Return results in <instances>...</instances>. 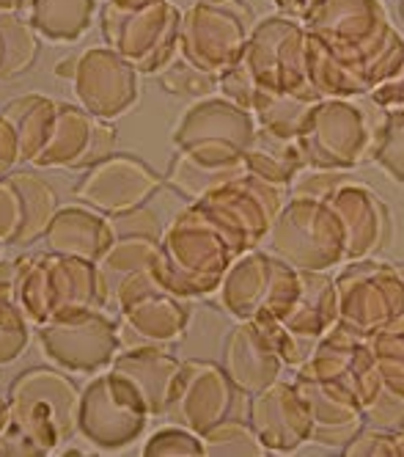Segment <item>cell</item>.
<instances>
[{
    "label": "cell",
    "mask_w": 404,
    "mask_h": 457,
    "mask_svg": "<svg viewBox=\"0 0 404 457\" xmlns=\"http://www.w3.org/2000/svg\"><path fill=\"white\" fill-rule=\"evenodd\" d=\"M302 28L309 80L322 100L372 94L404 63V39L380 0H317Z\"/></svg>",
    "instance_id": "cell-1"
},
{
    "label": "cell",
    "mask_w": 404,
    "mask_h": 457,
    "mask_svg": "<svg viewBox=\"0 0 404 457\" xmlns=\"http://www.w3.org/2000/svg\"><path fill=\"white\" fill-rule=\"evenodd\" d=\"M237 248L193 202L165 226L162 253L154 265L157 281L179 298H198L220 289L237 259Z\"/></svg>",
    "instance_id": "cell-2"
},
{
    "label": "cell",
    "mask_w": 404,
    "mask_h": 457,
    "mask_svg": "<svg viewBox=\"0 0 404 457\" xmlns=\"http://www.w3.org/2000/svg\"><path fill=\"white\" fill-rule=\"evenodd\" d=\"M269 245L297 270H330L347 262V232L327 199L292 195L269 228Z\"/></svg>",
    "instance_id": "cell-3"
},
{
    "label": "cell",
    "mask_w": 404,
    "mask_h": 457,
    "mask_svg": "<svg viewBox=\"0 0 404 457\" xmlns=\"http://www.w3.org/2000/svg\"><path fill=\"white\" fill-rule=\"evenodd\" d=\"M218 292L231 317L281 322L300 298V270L273 251L251 248L234 259Z\"/></svg>",
    "instance_id": "cell-4"
},
{
    "label": "cell",
    "mask_w": 404,
    "mask_h": 457,
    "mask_svg": "<svg viewBox=\"0 0 404 457\" xmlns=\"http://www.w3.org/2000/svg\"><path fill=\"white\" fill-rule=\"evenodd\" d=\"M306 42V28L292 17H264L253 25L248 47L240 61L256 86V96L289 94L311 103L322 100L309 80Z\"/></svg>",
    "instance_id": "cell-5"
},
{
    "label": "cell",
    "mask_w": 404,
    "mask_h": 457,
    "mask_svg": "<svg viewBox=\"0 0 404 457\" xmlns=\"http://www.w3.org/2000/svg\"><path fill=\"white\" fill-rule=\"evenodd\" d=\"M335 292L339 322L366 339L404 322V262H380L375 256L344 262Z\"/></svg>",
    "instance_id": "cell-6"
},
{
    "label": "cell",
    "mask_w": 404,
    "mask_h": 457,
    "mask_svg": "<svg viewBox=\"0 0 404 457\" xmlns=\"http://www.w3.org/2000/svg\"><path fill=\"white\" fill-rule=\"evenodd\" d=\"M297 146L309 169L352 171L375 154V129L368 113L355 100H319L306 124H302Z\"/></svg>",
    "instance_id": "cell-7"
},
{
    "label": "cell",
    "mask_w": 404,
    "mask_h": 457,
    "mask_svg": "<svg viewBox=\"0 0 404 457\" xmlns=\"http://www.w3.org/2000/svg\"><path fill=\"white\" fill-rule=\"evenodd\" d=\"M99 17H103V37L108 47L138 72H160L179 53L182 14L168 0H154L138 9L105 4Z\"/></svg>",
    "instance_id": "cell-8"
},
{
    "label": "cell",
    "mask_w": 404,
    "mask_h": 457,
    "mask_svg": "<svg viewBox=\"0 0 404 457\" xmlns=\"http://www.w3.org/2000/svg\"><path fill=\"white\" fill-rule=\"evenodd\" d=\"M256 116L226 96L198 100L179 121L174 144L182 154L212 169L243 166L256 136Z\"/></svg>",
    "instance_id": "cell-9"
},
{
    "label": "cell",
    "mask_w": 404,
    "mask_h": 457,
    "mask_svg": "<svg viewBox=\"0 0 404 457\" xmlns=\"http://www.w3.org/2000/svg\"><path fill=\"white\" fill-rule=\"evenodd\" d=\"M253 25V12L243 0H198L182 17L179 53L220 78L243 58Z\"/></svg>",
    "instance_id": "cell-10"
},
{
    "label": "cell",
    "mask_w": 404,
    "mask_h": 457,
    "mask_svg": "<svg viewBox=\"0 0 404 457\" xmlns=\"http://www.w3.org/2000/svg\"><path fill=\"white\" fill-rule=\"evenodd\" d=\"M284 199L286 187L269 185L253 174H243L193 204L231 240L237 253H245L269 235L278 212L286 204Z\"/></svg>",
    "instance_id": "cell-11"
},
{
    "label": "cell",
    "mask_w": 404,
    "mask_h": 457,
    "mask_svg": "<svg viewBox=\"0 0 404 457\" xmlns=\"http://www.w3.org/2000/svg\"><path fill=\"white\" fill-rule=\"evenodd\" d=\"M113 292L121 306L119 342L124 350L165 347L185 334L190 322V306L185 298L168 292L157 281L154 270H141L124 278Z\"/></svg>",
    "instance_id": "cell-12"
},
{
    "label": "cell",
    "mask_w": 404,
    "mask_h": 457,
    "mask_svg": "<svg viewBox=\"0 0 404 457\" xmlns=\"http://www.w3.org/2000/svg\"><path fill=\"white\" fill-rule=\"evenodd\" d=\"M248 397L251 395H245L223 367L185 361L174 380L165 416L195 436H204L226 419L248 416Z\"/></svg>",
    "instance_id": "cell-13"
},
{
    "label": "cell",
    "mask_w": 404,
    "mask_h": 457,
    "mask_svg": "<svg viewBox=\"0 0 404 457\" xmlns=\"http://www.w3.org/2000/svg\"><path fill=\"white\" fill-rule=\"evenodd\" d=\"M300 375L330 383L350 395L363 413L383 395V375L377 358L366 337L335 322L333 328L314 345L309 361L297 370Z\"/></svg>",
    "instance_id": "cell-14"
},
{
    "label": "cell",
    "mask_w": 404,
    "mask_h": 457,
    "mask_svg": "<svg viewBox=\"0 0 404 457\" xmlns=\"http://www.w3.org/2000/svg\"><path fill=\"white\" fill-rule=\"evenodd\" d=\"M149 408L127 378L116 370L91 380L80 397L78 428L105 449H121L138 438L149 424Z\"/></svg>",
    "instance_id": "cell-15"
},
{
    "label": "cell",
    "mask_w": 404,
    "mask_h": 457,
    "mask_svg": "<svg viewBox=\"0 0 404 457\" xmlns=\"http://www.w3.org/2000/svg\"><path fill=\"white\" fill-rule=\"evenodd\" d=\"M39 337L47 355L75 372L103 370L113 361L121 347L119 325L111 322L99 309L58 317Z\"/></svg>",
    "instance_id": "cell-16"
},
{
    "label": "cell",
    "mask_w": 404,
    "mask_h": 457,
    "mask_svg": "<svg viewBox=\"0 0 404 457\" xmlns=\"http://www.w3.org/2000/svg\"><path fill=\"white\" fill-rule=\"evenodd\" d=\"M66 75L72 78L83 108L96 119H113L138 100V70L111 47L83 53Z\"/></svg>",
    "instance_id": "cell-17"
},
{
    "label": "cell",
    "mask_w": 404,
    "mask_h": 457,
    "mask_svg": "<svg viewBox=\"0 0 404 457\" xmlns=\"http://www.w3.org/2000/svg\"><path fill=\"white\" fill-rule=\"evenodd\" d=\"M165 179L154 174L144 160L132 154H108L91 166L88 177L78 185V199L99 212L121 215L135 207H144L149 195Z\"/></svg>",
    "instance_id": "cell-18"
},
{
    "label": "cell",
    "mask_w": 404,
    "mask_h": 457,
    "mask_svg": "<svg viewBox=\"0 0 404 457\" xmlns=\"http://www.w3.org/2000/svg\"><path fill=\"white\" fill-rule=\"evenodd\" d=\"M248 421L267 452H300L311 441L314 419L294 383L276 380L248 397Z\"/></svg>",
    "instance_id": "cell-19"
},
{
    "label": "cell",
    "mask_w": 404,
    "mask_h": 457,
    "mask_svg": "<svg viewBox=\"0 0 404 457\" xmlns=\"http://www.w3.org/2000/svg\"><path fill=\"white\" fill-rule=\"evenodd\" d=\"M325 199L333 204V210L339 212V218L344 223L347 262L368 259L391 245V237H393L391 212L368 185H363L352 177L344 185L335 187L330 195H325Z\"/></svg>",
    "instance_id": "cell-20"
},
{
    "label": "cell",
    "mask_w": 404,
    "mask_h": 457,
    "mask_svg": "<svg viewBox=\"0 0 404 457\" xmlns=\"http://www.w3.org/2000/svg\"><path fill=\"white\" fill-rule=\"evenodd\" d=\"M292 383L314 419V433H311L309 444H317V446H325V449H333L342 454V449L366 424L363 408L350 395H344L342 388L306 378L300 372L294 375Z\"/></svg>",
    "instance_id": "cell-21"
},
{
    "label": "cell",
    "mask_w": 404,
    "mask_h": 457,
    "mask_svg": "<svg viewBox=\"0 0 404 457\" xmlns=\"http://www.w3.org/2000/svg\"><path fill=\"white\" fill-rule=\"evenodd\" d=\"M284 367L273 342L253 320H240V325L228 331L223 342V370L245 395H256L281 380Z\"/></svg>",
    "instance_id": "cell-22"
},
{
    "label": "cell",
    "mask_w": 404,
    "mask_h": 457,
    "mask_svg": "<svg viewBox=\"0 0 404 457\" xmlns=\"http://www.w3.org/2000/svg\"><path fill=\"white\" fill-rule=\"evenodd\" d=\"M339 322V292L327 270H300V298L281 325L302 342L317 345Z\"/></svg>",
    "instance_id": "cell-23"
},
{
    "label": "cell",
    "mask_w": 404,
    "mask_h": 457,
    "mask_svg": "<svg viewBox=\"0 0 404 457\" xmlns=\"http://www.w3.org/2000/svg\"><path fill=\"white\" fill-rule=\"evenodd\" d=\"M179 367L182 361L162 347H127L113 361V370L138 388L152 416H165Z\"/></svg>",
    "instance_id": "cell-24"
},
{
    "label": "cell",
    "mask_w": 404,
    "mask_h": 457,
    "mask_svg": "<svg viewBox=\"0 0 404 457\" xmlns=\"http://www.w3.org/2000/svg\"><path fill=\"white\" fill-rule=\"evenodd\" d=\"M113 240L116 235L111 220L88 210H63L50 226V245L66 256L88 259V262H99Z\"/></svg>",
    "instance_id": "cell-25"
},
{
    "label": "cell",
    "mask_w": 404,
    "mask_h": 457,
    "mask_svg": "<svg viewBox=\"0 0 404 457\" xmlns=\"http://www.w3.org/2000/svg\"><path fill=\"white\" fill-rule=\"evenodd\" d=\"M245 169L248 174L269 182V185H278V187H292L294 179L306 171V157H302L297 141L292 138H278L267 129H256L253 144L245 152Z\"/></svg>",
    "instance_id": "cell-26"
},
{
    "label": "cell",
    "mask_w": 404,
    "mask_h": 457,
    "mask_svg": "<svg viewBox=\"0 0 404 457\" xmlns=\"http://www.w3.org/2000/svg\"><path fill=\"white\" fill-rule=\"evenodd\" d=\"M94 12L96 0H33L22 20L53 42H75L91 28Z\"/></svg>",
    "instance_id": "cell-27"
},
{
    "label": "cell",
    "mask_w": 404,
    "mask_h": 457,
    "mask_svg": "<svg viewBox=\"0 0 404 457\" xmlns=\"http://www.w3.org/2000/svg\"><path fill=\"white\" fill-rule=\"evenodd\" d=\"M314 105L317 103L300 100V96H289V94H259L251 113L256 116V124L267 129V133L297 141Z\"/></svg>",
    "instance_id": "cell-28"
},
{
    "label": "cell",
    "mask_w": 404,
    "mask_h": 457,
    "mask_svg": "<svg viewBox=\"0 0 404 457\" xmlns=\"http://www.w3.org/2000/svg\"><path fill=\"white\" fill-rule=\"evenodd\" d=\"M201 444H204V454H215V457H261L269 454L267 446L261 444L259 433L253 430V424L248 421V416H234L220 421L218 428H212L210 433L201 436Z\"/></svg>",
    "instance_id": "cell-29"
},
{
    "label": "cell",
    "mask_w": 404,
    "mask_h": 457,
    "mask_svg": "<svg viewBox=\"0 0 404 457\" xmlns=\"http://www.w3.org/2000/svg\"><path fill=\"white\" fill-rule=\"evenodd\" d=\"M160 86L168 94L198 103V100H207V96H212L220 88V78L198 70L195 63H190L182 53H177L174 61L168 63L165 70H160Z\"/></svg>",
    "instance_id": "cell-30"
},
{
    "label": "cell",
    "mask_w": 404,
    "mask_h": 457,
    "mask_svg": "<svg viewBox=\"0 0 404 457\" xmlns=\"http://www.w3.org/2000/svg\"><path fill=\"white\" fill-rule=\"evenodd\" d=\"M383 375V391L404 400V322L368 337Z\"/></svg>",
    "instance_id": "cell-31"
},
{
    "label": "cell",
    "mask_w": 404,
    "mask_h": 457,
    "mask_svg": "<svg viewBox=\"0 0 404 457\" xmlns=\"http://www.w3.org/2000/svg\"><path fill=\"white\" fill-rule=\"evenodd\" d=\"M372 160L393 182L404 185V113L401 111H388L385 133H383Z\"/></svg>",
    "instance_id": "cell-32"
},
{
    "label": "cell",
    "mask_w": 404,
    "mask_h": 457,
    "mask_svg": "<svg viewBox=\"0 0 404 457\" xmlns=\"http://www.w3.org/2000/svg\"><path fill=\"white\" fill-rule=\"evenodd\" d=\"M344 457H399V433L363 424L355 438L342 449Z\"/></svg>",
    "instance_id": "cell-33"
},
{
    "label": "cell",
    "mask_w": 404,
    "mask_h": 457,
    "mask_svg": "<svg viewBox=\"0 0 404 457\" xmlns=\"http://www.w3.org/2000/svg\"><path fill=\"white\" fill-rule=\"evenodd\" d=\"M146 457H162V454H204V444H201V436H195L193 430L182 428V424H174V428L157 430L146 446H144Z\"/></svg>",
    "instance_id": "cell-34"
},
{
    "label": "cell",
    "mask_w": 404,
    "mask_h": 457,
    "mask_svg": "<svg viewBox=\"0 0 404 457\" xmlns=\"http://www.w3.org/2000/svg\"><path fill=\"white\" fill-rule=\"evenodd\" d=\"M366 424H375V428H388V430H399L404 424V400L396 395H383L377 397V403L368 408L366 413Z\"/></svg>",
    "instance_id": "cell-35"
},
{
    "label": "cell",
    "mask_w": 404,
    "mask_h": 457,
    "mask_svg": "<svg viewBox=\"0 0 404 457\" xmlns=\"http://www.w3.org/2000/svg\"><path fill=\"white\" fill-rule=\"evenodd\" d=\"M368 96H372L377 105H383L385 111H401L404 113V63L393 78L383 80Z\"/></svg>",
    "instance_id": "cell-36"
},
{
    "label": "cell",
    "mask_w": 404,
    "mask_h": 457,
    "mask_svg": "<svg viewBox=\"0 0 404 457\" xmlns=\"http://www.w3.org/2000/svg\"><path fill=\"white\" fill-rule=\"evenodd\" d=\"M20 157V138H17V129L14 124L0 116V171L12 169Z\"/></svg>",
    "instance_id": "cell-37"
},
{
    "label": "cell",
    "mask_w": 404,
    "mask_h": 457,
    "mask_svg": "<svg viewBox=\"0 0 404 457\" xmlns=\"http://www.w3.org/2000/svg\"><path fill=\"white\" fill-rule=\"evenodd\" d=\"M276 9L281 12V17H292V20H306V14L311 12V6L317 0H273Z\"/></svg>",
    "instance_id": "cell-38"
},
{
    "label": "cell",
    "mask_w": 404,
    "mask_h": 457,
    "mask_svg": "<svg viewBox=\"0 0 404 457\" xmlns=\"http://www.w3.org/2000/svg\"><path fill=\"white\" fill-rule=\"evenodd\" d=\"M105 4H113V6H121V9H138V6L154 4V0H105Z\"/></svg>",
    "instance_id": "cell-39"
},
{
    "label": "cell",
    "mask_w": 404,
    "mask_h": 457,
    "mask_svg": "<svg viewBox=\"0 0 404 457\" xmlns=\"http://www.w3.org/2000/svg\"><path fill=\"white\" fill-rule=\"evenodd\" d=\"M396 433H399V457H404V424H401Z\"/></svg>",
    "instance_id": "cell-40"
},
{
    "label": "cell",
    "mask_w": 404,
    "mask_h": 457,
    "mask_svg": "<svg viewBox=\"0 0 404 457\" xmlns=\"http://www.w3.org/2000/svg\"><path fill=\"white\" fill-rule=\"evenodd\" d=\"M399 14L404 17V0H399Z\"/></svg>",
    "instance_id": "cell-41"
}]
</instances>
